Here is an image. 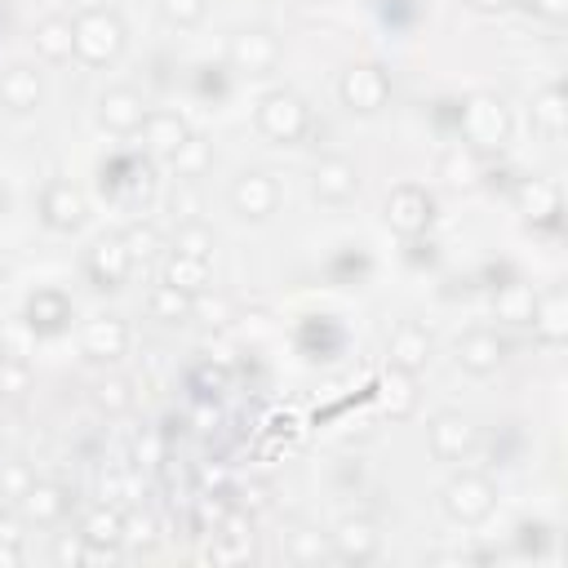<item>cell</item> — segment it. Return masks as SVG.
I'll list each match as a JSON object with an SVG mask.
<instances>
[{
    "instance_id": "cell-1",
    "label": "cell",
    "mask_w": 568,
    "mask_h": 568,
    "mask_svg": "<svg viewBox=\"0 0 568 568\" xmlns=\"http://www.w3.org/2000/svg\"><path fill=\"white\" fill-rule=\"evenodd\" d=\"M71 40H75V53L93 67L111 62L120 49H124V22L111 13V9H84L75 22H71Z\"/></svg>"
},
{
    "instance_id": "cell-2",
    "label": "cell",
    "mask_w": 568,
    "mask_h": 568,
    "mask_svg": "<svg viewBox=\"0 0 568 568\" xmlns=\"http://www.w3.org/2000/svg\"><path fill=\"white\" fill-rule=\"evenodd\" d=\"M462 133L470 151H497L510 133V115L493 93H475L462 102Z\"/></svg>"
},
{
    "instance_id": "cell-3",
    "label": "cell",
    "mask_w": 568,
    "mask_h": 568,
    "mask_svg": "<svg viewBox=\"0 0 568 568\" xmlns=\"http://www.w3.org/2000/svg\"><path fill=\"white\" fill-rule=\"evenodd\" d=\"M306 120H311V111L293 89H271L257 102V129L275 142H297L306 133Z\"/></svg>"
},
{
    "instance_id": "cell-4",
    "label": "cell",
    "mask_w": 568,
    "mask_h": 568,
    "mask_svg": "<svg viewBox=\"0 0 568 568\" xmlns=\"http://www.w3.org/2000/svg\"><path fill=\"white\" fill-rule=\"evenodd\" d=\"M430 213H435V200L422 186H395L386 195V226L399 235H422L430 226Z\"/></svg>"
},
{
    "instance_id": "cell-5",
    "label": "cell",
    "mask_w": 568,
    "mask_h": 568,
    "mask_svg": "<svg viewBox=\"0 0 568 568\" xmlns=\"http://www.w3.org/2000/svg\"><path fill=\"white\" fill-rule=\"evenodd\" d=\"M493 497L497 493H493V484L484 475H457L444 488V510L453 519H462V524H475V519H484L493 510Z\"/></svg>"
},
{
    "instance_id": "cell-6",
    "label": "cell",
    "mask_w": 568,
    "mask_h": 568,
    "mask_svg": "<svg viewBox=\"0 0 568 568\" xmlns=\"http://www.w3.org/2000/svg\"><path fill=\"white\" fill-rule=\"evenodd\" d=\"M337 93H342V102H346L351 111H377V106L386 102V93H390V80H386V71H382V67L359 62V67L342 71Z\"/></svg>"
},
{
    "instance_id": "cell-7",
    "label": "cell",
    "mask_w": 568,
    "mask_h": 568,
    "mask_svg": "<svg viewBox=\"0 0 568 568\" xmlns=\"http://www.w3.org/2000/svg\"><path fill=\"white\" fill-rule=\"evenodd\" d=\"M275 58H280V44H275V36H271V31L248 27V31L231 36V67H235V71L262 75V71H271V67H275Z\"/></svg>"
},
{
    "instance_id": "cell-8",
    "label": "cell",
    "mask_w": 568,
    "mask_h": 568,
    "mask_svg": "<svg viewBox=\"0 0 568 568\" xmlns=\"http://www.w3.org/2000/svg\"><path fill=\"white\" fill-rule=\"evenodd\" d=\"M98 120H102V129H111V133H133V129H142V120H146V102H142L138 89H106V93L98 98Z\"/></svg>"
},
{
    "instance_id": "cell-9",
    "label": "cell",
    "mask_w": 568,
    "mask_h": 568,
    "mask_svg": "<svg viewBox=\"0 0 568 568\" xmlns=\"http://www.w3.org/2000/svg\"><path fill=\"white\" fill-rule=\"evenodd\" d=\"M80 346H84L89 359H120L124 346H129V324L115 320V315H98V320L84 324Z\"/></svg>"
},
{
    "instance_id": "cell-10",
    "label": "cell",
    "mask_w": 568,
    "mask_h": 568,
    "mask_svg": "<svg viewBox=\"0 0 568 568\" xmlns=\"http://www.w3.org/2000/svg\"><path fill=\"white\" fill-rule=\"evenodd\" d=\"M315 195L320 200H328V204H342V200H351L355 195V186H359V173H355V164L346 160V155H324L320 164H315Z\"/></svg>"
},
{
    "instance_id": "cell-11",
    "label": "cell",
    "mask_w": 568,
    "mask_h": 568,
    "mask_svg": "<svg viewBox=\"0 0 568 568\" xmlns=\"http://www.w3.org/2000/svg\"><path fill=\"white\" fill-rule=\"evenodd\" d=\"M275 200H280V191H275V182L266 178V173H240L235 178V186H231V204H235V213H244V217H266V213H275Z\"/></svg>"
},
{
    "instance_id": "cell-12",
    "label": "cell",
    "mask_w": 568,
    "mask_h": 568,
    "mask_svg": "<svg viewBox=\"0 0 568 568\" xmlns=\"http://www.w3.org/2000/svg\"><path fill=\"white\" fill-rule=\"evenodd\" d=\"M129 271H133V257H129V248H124L120 235H102V240L89 248V275H93L102 288H115Z\"/></svg>"
},
{
    "instance_id": "cell-13",
    "label": "cell",
    "mask_w": 568,
    "mask_h": 568,
    "mask_svg": "<svg viewBox=\"0 0 568 568\" xmlns=\"http://www.w3.org/2000/svg\"><path fill=\"white\" fill-rule=\"evenodd\" d=\"M40 209H44V222H49L53 231H75V226L84 222V195H80L71 182H49Z\"/></svg>"
},
{
    "instance_id": "cell-14",
    "label": "cell",
    "mask_w": 568,
    "mask_h": 568,
    "mask_svg": "<svg viewBox=\"0 0 568 568\" xmlns=\"http://www.w3.org/2000/svg\"><path fill=\"white\" fill-rule=\"evenodd\" d=\"M470 444H475V426L462 413H439L430 422V448H435V457L457 462V457L470 453Z\"/></svg>"
},
{
    "instance_id": "cell-15",
    "label": "cell",
    "mask_w": 568,
    "mask_h": 568,
    "mask_svg": "<svg viewBox=\"0 0 568 568\" xmlns=\"http://www.w3.org/2000/svg\"><path fill=\"white\" fill-rule=\"evenodd\" d=\"M386 355H390L395 368H404V373H422L426 359H430V333H426L422 324H399V328L390 333Z\"/></svg>"
},
{
    "instance_id": "cell-16",
    "label": "cell",
    "mask_w": 568,
    "mask_h": 568,
    "mask_svg": "<svg viewBox=\"0 0 568 568\" xmlns=\"http://www.w3.org/2000/svg\"><path fill=\"white\" fill-rule=\"evenodd\" d=\"M501 355H506V346H501V337L488 333V328H475V333H466V337L457 342V364H462L466 373H493V368L501 364Z\"/></svg>"
},
{
    "instance_id": "cell-17",
    "label": "cell",
    "mask_w": 568,
    "mask_h": 568,
    "mask_svg": "<svg viewBox=\"0 0 568 568\" xmlns=\"http://www.w3.org/2000/svg\"><path fill=\"white\" fill-rule=\"evenodd\" d=\"M186 138H191V129L182 124V115H173V111H146V120H142V142H146V151L173 155Z\"/></svg>"
},
{
    "instance_id": "cell-18",
    "label": "cell",
    "mask_w": 568,
    "mask_h": 568,
    "mask_svg": "<svg viewBox=\"0 0 568 568\" xmlns=\"http://www.w3.org/2000/svg\"><path fill=\"white\" fill-rule=\"evenodd\" d=\"M417 373H404V368H395V364H386V373L377 377V399H382V408L390 413V417H408L413 408H417V382H413Z\"/></svg>"
},
{
    "instance_id": "cell-19",
    "label": "cell",
    "mask_w": 568,
    "mask_h": 568,
    "mask_svg": "<svg viewBox=\"0 0 568 568\" xmlns=\"http://www.w3.org/2000/svg\"><path fill=\"white\" fill-rule=\"evenodd\" d=\"M377 546H382V537H377V528H373L368 519H342L337 532H333V550H337L342 559H351V564L373 559Z\"/></svg>"
},
{
    "instance_id": "cell-20",
    "label": "cell",
    "mask_w": 568,
    "mask_h": 568,
    "mask_svg": "<svg viewBox=\"0 0 568 568\" xmlns=\"http://www.w3.org/2000/svg\"><path fill=\"white\" fill-rule=\"evenodd\" d=\"M515 204H519V213L528 222H550L559 213V186L546 182V178H524L515 186Z\"/></svg>"
},
{
    "instance_id": "cell-21",
    "label": "cell",
    "mask_w": 568,
    "mask_h": 568,
    "mask_svg": "<svg viewBox=\"0 0 568 568\" xmlns=\"http://www.w3.org/2000/svg\"><path fill=\"white\" fill-rule=\"evenodd\" d=\"M532 328H537V337L541 342H564L568 337V302H564V293L555 288V293H546V297H537V306H532V320H528Z\"/></svg>"
},
{
    "instance_id": "cell-22",
    "label": "cell",
    "mask_w": 568,
    "mask_h": 568,
    "mask_svg": "<svg viewBox=\"0 0 568 568\" xmlns=\"http://www.w3.org/2000/svg\"><path fill=\"white\" fill-rule=\"evenodd\" d=\"M0 102L9 111H31L40 102V75L31 67H9L0 71Z\"/></svg>"
},
{
    "instance_id": "cell-23",
    "label": "cell",
    "mask_w": 568,
    "mask_h": 568,
    "mask_svg": "<svg viewBox=\"0 0 568 568\" xmlns=\"http://www.w3.org/2000/svg\"><path fill=\"white\" fill-rule=\"evenodd\" d=\"M80 537H84V546H120V537H124V515H120L115 506H93V510L84 515V524H80Z\"/></svg>"
},
{
    "instance_id": "cell-24",
    "label": "cell",
    "mask_w": 568,
    "mask_h": 568,
    "mask_svg": "<svg viewBox=\"0 0 568 568\" xmlns=\"http://www.w3.org/2000/svg\"><path fill=\"white\" fill-rule=\"evenodd\" d=\"M36 53L49 58V62H62L75 53V40H71V18H44L36 27Z\"/></svg>"
},
{
    "instance_id": "cell-25",
    "label": "cell",
    "mask_w": 568,
    "mask_h": 568,
    "mask_svg": "<svg viewBox=\"0 0 568 568\" xmlns=\"http://www.w3.org/2000/svg\"><path fill=\"white\" fill-rule=\"evenodd\" d=\"M22 510H27V519H36V524H53V519L67 510V488H62V484H31L27 497H22Z\"/></svg>"
},
{
    "instance_id": "cell-26",
    "label": "cell",
    "mask_w": 568,
    "mask_h": 568,
    "mask_svg": "<svg viewBox=\"0 0 568 568\" xmlns=\"http://www.w3.org/2000/svg\"><path fill=\"white\" fill-rule=\"evenodd\" d=\"M532 124L546 129L550 138L564 133V124H568V98H564L559 84H550V89H541V93L532 98Z\"/></svg>"
},
{
    "instance_id": "cell-27",
    "label": "cell",
    "mask_w": 568,
    "mask_h": 568,
    "mask_svg": "<svg viewBox=\"0 0 568 568\" xmlns=\"http://www.w3.org/2000/svg\"><path fill=\"white\" fill-rule=\"evenodd\" d=\"M164 280L195 297V293H204V288H209V257L173 253V257H169V266H164Z\"/></svg>"
},
{
    "instance_id": "cell-28",
    "label": "cell",
    "mask_w": 568,
    "mask_h": 568,
    "mask_svg": "<svg viewBox=\"0 0 568 568\" xmlns=\"http://www.w3.org/2000/svg\"><path fill=\"white\" fill-rule=\"evenodd\" d=\"M532 306H537V293L528 284H501L497 297H493V311L506 324H528L532 320Z\"/></svg>"
},
{
    "instance_id": "cell-29",
    "label": "cell",
    "mask_w": 568,
    "mask_h": 568,
    "mask_svg": "<svg viewBox=\"0 0 568 568\" xmlns=\"http://www.w3.org/2000/svg\"><path fill=\"white\" fill-rule=\"evenodd\" d=\"M67 320H71V306H67V297H62V293H53V288L36 293V297H31V306H27V324H31V328H40V333L62 328Z\"/></svg>"
},
{
    "instance_id": "cell-30",
    "label": "cell",
    "mask_w": 568,
    "mask_h": 568,
    "mask_svg": "<svg viewBox=\"0 0 568 568\" xmlns=\"http://www.w3.org/2000/svg\"><path fill=\"white\" fill-rule=\"evenodd\" d=\"M439 173H444L448 186H475V182L484 178V169H479V151H470V146H453V151H444Z\"/></svg>"
},
{
    "instance_id": "cell-31",
    "label": "cell",
    "mask_w": 568,
    "mask_h": 568,
    "mask_svg": "<svg viewBox=\"0 0 568 568\" xmlns=\"http://www.w3.org/2000/svg\"><path fill=\"white\" fill-rule=\"evenodd\" d=\"M146 306H151V315H155V320H164V324L191 320V293H182V288H178V284H169V280L151 288Z\"/></svg>"
},
{
    "instance_id": "cell-32",
    "label": "cell",
    "mask_w": 568,
    "mask_h": 568,
    "mask_svg": "<svg viewBox=\"0 0 568 568\" xmlns=\"http://www.w3.org/2000/svg\"><path fill=\"white\" fill-rule=\"evenodd\" d=\"M120 240H124V248H129V257H133V262H138V257H155V253H160V231H155L151 222H133Z\"/></svg>"
},
{
    "instance_id": "cell-33",
    "label": "cell",
    "mask_w": 568,
    "mask_h": 568,
    "mask_svg": "<svg viewBox=\"0 0 568 568\" xmlns=\"http://www.w3.org/2000/svg\"><path fill=\"white\" fill-rule=\"evenodd\" d=\"M209 248H213V231H209V226H200V222L178 226L173 253H186V257H209Z\"/></svg>"
},
{
    "instance_id": "cell-34",
    "label": "cell",
    "mask_w": 568,
    "mask_h": 568,
    "mask_svg": "<svg viewBox=\"0 0 568 568\" xmlns=\"http://www.w3.org/2000/svg\"><path fill=\"white\" fill-rule=\"evenodd\" d=\"M169 160L178 164V173H182V178H195V173L209 164V142H204V138H186Z\"/></svg>"
},
{
    "instance_id": "cell-35",
    "label": "cell",
    "mask_w": 568,
    "mask_h": 568,
    "mask_svg": "<svg viewBox=\"0 0 568 568\" xmlns=\"http://www.w3.org/2000/svg\"><path fill=\"white\" fill-rule=\"evenodd\" d=\"M93 399H98L106 413H124V408L133 404V390H129V382H124V377H106V382H98Z\"/></svg>"
},
{
    "instance_id": "cell-36",
    "label": "cell",
    "mask_w": 568,
    "mask_h": 568,
    "mask_svg": "<svg viewBox=\"0 0 568 568\" xmlns=\"http://www.w3.org/2000/svg\"><path fill=\"white\" fill-rule=\"evenodd\" d=\"M160 18L173 27H191L204 18V0H160Z\"/></svg>"
},
{
    "instance_id": "cell-37",
    "label": "cell",
    "mask_w": 568,
    "mask_h": 568,
    "mask_svg": "<svg viewBox=\"0 0 568 568\" xmlns=\"http://www.w3.org/2000/svg\"><path fill=\"white\" fill-rule=\"evenodd\" d=\"M120 541L151 546V541H155V515H146V510H129V515H124V537H120Z\"/></svg>"
},
{
    "instance_id": "cell-38",
    "label": "cell",
    "mask_w": 568,
    "mask_h": 568,
    "mask_svg": "<svg viewBox=\"0 0 568 568\" xmlns=\"http://www.w3.org/2000/svg\"><path fill=\"white\" fill-rule=\"evenodd\" d=\"M31 484H36V479H31V470H27L22 462H9V466L0 470V497H13V501H22Z\"/></svg>"
},
{
    "instance_id": "cell-39",
    "label": "cell",
    "mask_w": 568,
    "mask_h": 568,
    "mask_svg": "<svg viewBox=\"0 0 568 568\" xmlns=\"http://www.w3.org/2000/svg\"><path fill=\"white\" fill-rule=\"evenodd\" d=\"M191 315H204V324H226L231 302H226V297H204V293H195V297H191Z\"/></svg>"
},
{
    "instance_id": "cell-40",
    "label": "cell",
    "mask_w": 568,
    "mask_h": 568,
    "mask_svg": "<svg viewBox=\"0 0 568 568\" xmlns=\"http://www.w3.org/2000/svg\"><path fill=\"white\" fill-rule=\"evenodd\" d=\"M133 457H138L142 466H160V462H164V444H160V435H155V430H142L138 444H133Z\"/></svg>"
},
{
    "instance_id": "cell-41",
    "label": "cell",
    "mask_w": 568,
    "mask_h": 568,
    "mask_svg": "<svg viewBox=\"0 0 568 568\" xmlns=\"http://www.w3.org/2000/svg\"><path fill=\"white\" fill-rule=\"evenodd\" d=\"M27 386V364H18V359H9V364H0V390H9V395H18Z\"/></svg>"
},
{
    "instance_id": "cell-42",
    "label": "cell",
    "mask_w": 568,
    "mask_h": 568,
    "mask_svg": "<svg viewBox=\"0 0 568 568\" xmlns=\"http://www.w3.org/2000/svg\"><path fill=\"white\" fill-rule=\"evenodd\" d=\"M320 555H324V541H315L311 532L293 537V559H320Z\"/></svg>"
},
{
    "instance_id": "cell-43",
    "label": "cell",
    "mask_w": 568,
    "mask_h": 568,
    "mask_svg": "<svg viewBox=\"0 0 568 568\" xmlns=\"http://www.w3.org/2000/svg\"><path fill=\"white\" fill-rule=\"evenodd\" d=\"M58 564H84V537L75 532V541H58Z\"/></svg>"
},
{
    "instance_id": "cell-44",
    "label": "cell",
    "mask_w": 568,
    "mask_h": 568,
    "mask_svg": "<svg viewBox=\"0 0 568 568\" xmlns=\"http://www.w3.org/2000/svg\"><path fill=\"white\" fill-rule=\"evenodd\" d=\"M248 555V541H235V546H226V537L209 550V559H217V564H231V559H244Z\"/></svg>"
},
{
    "instance_id": "cell-45",
    "label": "cell",
    "mask_w": 568,
    "mask_h": 568,
    "mask_svg": "<svg viewBox=\"0 0 568 568\" xmlns=\"http://www.w3.org/2000/svg\"><path fill=\"white\" fill-rule=\"evenodd\" d=\"M532 9H537L541 18H550V22H559V18L568 13V0H532Z\"/></svg>"
},
{
    "instance_id": "cell-46",
    "label": "cell",
    "mask_w": 568,
    "mask_h": 568,
    "mask_svg": "<svg viewBox=\"0 0 568 568\" xmlns=\"http://www.w3.org/2000/svg\"><path fill=\"white\" fill-rule=\"evenodd\" d=\"M18 564H22L18 541H0V568H18Z\"/></svg>"
},
{
    "instance_id": "cell-47",
    "label": "cell",
    "mask_w": 568,
    "mask_h": 568,
    "mask_svg": "<svg viewBox=\"0 0 568 568\" xmlns=\"http://www.w3.org/2000/svg\"><path fill=\"white\" fill-rule=\"evenodd\" d=\"M18 537H22V532H18V519L0 510V541H18Z\"/></svg>"
},
{
    "instance_id": "cell-48",
    "label": "cell",
    "mask_w": 568,
    "mask_h": 568,
    "mask_svg": "<svg viewBox=\"0 0 568 568\" xmlns=\"http://www.w3.org/2000/svg\"><path fill=\"white\" fill-rule=\"evenodd\" d=\"M470 4H475V9H484V13H493V9H506L510 0H470Z\"/></svg>"
},
{
    "instance_id": "cell-49",
    "label": "cell",
    "mask_w": 568,
    "mask_h": 568,
    "mask_svg": "<svg viewBox=\"0 0 568 568\" xmlns=\"http://www.w3.org/2000/svg\"><path fill=\"white\" fill-rule=\"evenodd\" d=\"M4 288H9V280H4V271H0V302H4Z\"/></svg>"
},
{
    "instance_id": "cell-50",
    "label": "cell",
    "mask_w": 568,
    "mask_h": 568,
    "mask_svg": "<svg viewBox=\"0 0 568 568\" xmlns=\"http://www.w3.org/2000/svg\"><path fill=\"white\" fill-rule=\"evenodd\" d=\"M315 4H324V0H315Z\"/></svg>"
}]
</instances>
